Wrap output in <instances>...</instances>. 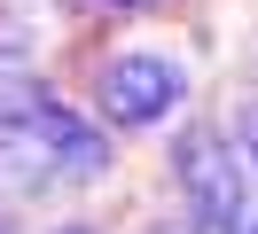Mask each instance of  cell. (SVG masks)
<instances>
[{"mask_svg":"<svg viewBox=\"0 0 258 234\" xmlns=\"http://www.w3.org/2000/svg\"><path fill=\"white\" fill-rule=\"evenodd\" d=\"M180 94H188V70H180L172 55H117V62H102V78H94V102H102V117H110L117 133H141V125L172 117Z\"/></svg>","mask_w":258,"mask_h":234,"instance_id":"3957f363","label":"cell"},{"mask_svg":"<svg viewBox=\"0 0 258 234\" xmlns=\"http://www.w3.org/2000/svg\"><path fill=\"white\" fill-rule=\"evenodd\" d=\"M110 8H149V0H110Z\"/></svg>","mask_w":258,"mask_h":234,"instance_id":"8992f818","label":"cell"},{"mask_svg":"<svg viewBox=\"0 0 258 234\" xmlns=\"http://www.w3.org/2000/svg\"><path fill=\"white\" fill-rule=\"evenodd\" d=\"M8 86H16V70H0V102H8Z\"/></svg>","mask_w":258,"mask_h":234,"instance_id":"5b68a950","label":"cell"},{"mask_svg":"<svg viewBox=\"0 0 258 234\" xmlns=\"http://www.w3.org/2000/svg\"><path fill=\"white\" fill-rule=\"evenodd\" d=\"M110 164V140L79 117L71 102L39 86H8L0 102V180L8 187H55V180H94Z\"/></svg>","mask_w":258,"mask_h":234,"instance_id":"6da1fadb","label":"cell"},{"mask_svg":"<svg viewBox=\"0 0 258 234\" xmlns=\"http://www.w3.org/2000/svg\"><path fill=\"white\" fill-rule=\"evenodd\" d=\"M0 234H8V218H0Z\"/></svg>","mask_w":258,"mask_h":234,"instance_id":"ba28073f","label":"cell"},{"mask_svg":"<svg viewBox=\"0 0 258 234\" xmlns=\"http://www.w3.org/2000/svg\"><path fill=\"white\" fill-rule=\"evenodd\" d=\"M63 234H94V226H63Z\"/></svg>","mask_w":258,"mask_h":234,"instance_id":"52a82bcc","label":"cell"},{"mask_svg":"<svg viewBox=\"0 0 258 234\" xmlns=\"http://www.w3.org/2000/svg\"><path fill=\"white\" fill-rule=\"evenodd\" d=\"M235 133H242V140H235V148H242V164H250V180H258V102L235 117Z\"/></svg>","mask_w":258,"mask_h":234,"instance_id":"277c9868","label":"cell"},{"mask_svg":"<svg viewBox=\"0 0 258 234\" xmlns=\"http://www.w3.org/2000/svg\"><path fill=\"white\" fill-rule=\"evenodd\" d=\"M172 180H180V195H188L196 218L235 226V234H258V180H250V164H242V148L227 133L188 125V133L172 140Z\"/></svg>","mask_w":258,"mask_h":234,"instance_id":"7a4b0ae2","label":"cell"}]
</instances>
